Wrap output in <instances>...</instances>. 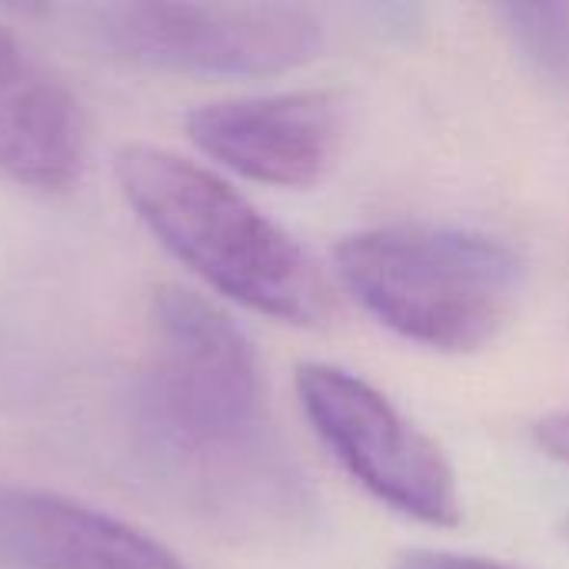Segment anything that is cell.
I'll return each mask as SVG.
<instances>
[{"instance_id": "5", "label": "cell", "mask_w": 569, "mask_h": 569, "mask_svg": "<svg viewBox=\"0 0 569 569\" xmlns=\"http://www.w3.org/2000/svg\"><path fill=\"white\" fill-rule=\"evenodd\" d=\"M297 400L333 460L383 507L427 527L460 523L447 453L377 387L333 363L297 367Z\"/></svg>"}, {"instance_id": "10", "label": "cell", "mask_w": 569, "mask_h": 569, "mask_svg": "<svg viewBox=\"0 0 569 569\" xmlns=\"http://www.w3.org/2000/svg\"><path fill=\"white\" fill-rule=\"evenodd\" d=\"M393 569H517L487 560V557H467V553H450V550H410L403 553Z\"/></svg>"}, {"instance_id": "9", "label": "cell", "mask_w": 569, "mask_h": 569, "mask_svg": "<svg viewBox=\"0 0 569 569\" xmlns=\"http://www.w3.org/2000/svg\"><path fill=\"white\" fill-rule=\"evenodd\" d=\"M513 47L543 77L569 73V3H507L497 10Z\"/></svg>"}, {"instance_id": "8", "label": "cell", "mask_w": 569, "mask_h": 569, "mask_svg": "<svg viewBox=\"0 0 569 569\" xmlns=\"http://www.w3.org/2000/svg\"><path fill=\"white\" fill-rule=\"evenodd\" d=\"M0 563L10 569H183L143 530L67 497L0 483Z\"/></svg>"}, {"instance_id": "1", "label": "cell", "mask_w": 569, "mask_h": 569, "mask_svg": "<svg viewBox=\"0 0 569 569\" xmlns=\"http://www.w3.org/2000/svg\"><path fill=\"white\" fill-rule=\"evenodd\" d=\"M140 400L157 443L230 493L233 507L273 520L310 507L307 477L270 433L253 343L200 293L153 290Z\"/></svg>"}, {"instance_id": "2", "label": "cell", "mask_w": 569, "mask_h": 569, "mask_svg": "<svg viewBox=\"0 0 569 569\" xmlns=\"http://www.w3.org/2000/svg\"><path fill=\"white\" fill-rule=\"evenodd\" d=\"M113 173L147 230L217 293L293 327L333 317V290L310 253L213 170L127 143Z\"/></svg>"}, {"instance_id": "4", "label": "cell", "mask_w": 569, "mask_h": 569, "mask_svg": "<svg viewBox=\"0 0 569 569\" xmlns=\"http://www.w3.org/2000/svg\"><path fill=\"white\" fill-rule=\"evenodd\" d=\"M117 60L193 77H270L310 63L323 20L300 3L123 0L53 7Z\"/></svg>"}, {"instance_id": "3", "label": "cell", "mask_w": 569, "mask_h": 569, "mask_svg": "<svg viewBox=\"0 0 569 569\" xmlns=\"http://www.w3.org/2000/svg\"><path fill=\"white\" fill-rule=\"evenodd\" d=\"M333 270L380 327L440 353L497 340L523 290V260L510 243L440 223L357 230L333 247Z\"/></svg>"}, {"instance_id": "6", "label": "cell", "mask_w": 569, "mask_h": 569, "mask_svg": "<svg viewBox=\"0 0 569 569\" xmlns=\"http://www.w3.org/2000/svg\"><path fill=\"white\" fill-rule=\"evenodd\" d=\"M187 137L243 180L307 190L340 150L343 103L327 90L217 100L187 113Z\"/></svg>"}, {"instance_id": "11", "label": "cell", "mask_w": 569, "mask_h": 569, "mask_svg": "<svg viewBox=\"0 0 569 569\" xmlns=\"http://www.w3.org/2000/svg\"><path fill=\"white\" fill-rule=\"evenodd\" d=\"M533 440L547 457L569 463V410H557V413L540 417L533 423Z\"/></svg>"}, {"instance_id": "7", "label": "cell", "mask_w": 569, "mask_h": 569, "mask_svg": "<svg viewBox=\"0 0 569 569\" xmlns=\"http://www.w3.org/2000/svg\"><path fill=\"white\" fill-rule=\"evenodd\" d=\"M83 113L60 73L0 23V173L20 187L60 193L80 180Z\"/></svg>"}]
</instances>
